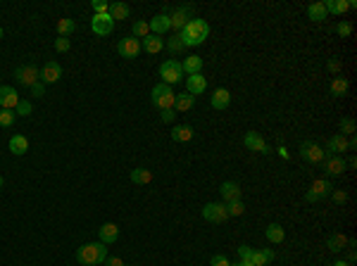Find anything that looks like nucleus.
Masks as SVG:
<instances>
[{"label":"nucleus","instance_id":"1","mask_svg":"<svg viewBox=\"0 0 357 266\" xmlns=\"http://www.w3.org/2000/svg\"><path fill=\"white\" fill-rule=\"evenodd\" d=\"M207 36H210V24H207L205 19H191L181 31H178V38H181V43H184L186 48H188V45H193V48H195V45H203Z\"/></svg>","mask_w":357,"mask_h":266},{"label":"nucleus","instance_id":"2","mask_svg":"<svg viewBox=\"0 0 357 266\" xmlns=\"http://www.w3.org/2000/svg\"><path fill=\"white\" fill-rule=\"evenodd\" d=\"M107 259V247L103 243H86L76 250V261L83 266H98Z\"/></svg>","mask_w":357,"mask_h":266},{"label":"nucleus","instance_id":"3","mask_svg":"<svg viewBox=\"0 0 357 266\" xmlns=\"http://www.w3.org/2000/svg\"><path fill=\"white\" fill-rule=\"evenodd\" d=\"M174 100H176V93L172 90V86H165V83H158L152 88V105L162 112V109H174Z\"/></svg>","mask_w":357,"mask_h":266},{"label":"nucleus","instance_id":"4","mask_svg":"<svg viewBox=\"0 0 357 266\" xmlns=\"http://www.w3.org/2000/svg\"><path fill=\"white\" fill-rule=\"evenodd\" d=\"M160 76H162V83H165V86H174V83L184 81V69H181V62H176V60L162 62V67H160Z\"/></svg>","mask_w":357,"mask_h":266},{"label":"nucleus","instance_id":"5","mask_svg":"<svg viewBox=\"0 0 357 266\" xmlns=\"http://www.w3.org/2000/svg\"><path fill=\"white\" fill-rule=\"evenodd\" d=\"M203 219L210 221V224H224L229 219L227 205H224V202H207V205L203 207Z\"/></svg>","mask_w":357,"mask_h":266},{"label":"nucleus","instance_id":"6","mask_svg":"<svg viewBox=\"0 0 357 266\" xmlns=\"http://www.w3.org/2000/svg\"><path fill=\"white\" fill-rule=\"evenodd\" d=\"M14 79L21 83V86H34V83H38V79H41V71H38V67H34V64H19V67L14 69Z\"/></svg>","mask_w":357,"mask_h":266},{"label":"nucleus","instance_id":"7","mask_svg":"<svg viewBox=\"0 0 357 266\" xmlns=\"http://www.w3.org/2000/svg\"><path fill=\"white\" fill-rule=\"evenodd\" d=\"M322 162H324V174H326V176H341V174L348 169V166H345V159L341 157V155H329V152H326Z\"/></svg>","mask_w":357,"mask_h":266},{"label":"nucleus","instance_id":"8","mask_svg":"<svg viewBox=\"0 0 357 266\" xmlns=\"http://www.w3.org/2000/svg\"><path fill=\"white\" fill-rule=\"evenodd\" d=\"M324 155H326V152H324L317 143H312V140H305V143H300V157L305 159V162L319 164L324 159Z\"/></svg>","mask_w":357,"mask_h":266},{"label":"nucleus","instance_id":"9","mask_svg":"<svg viewBox=\"0 0 357 266\" xmlns=\"http://www.w3.org/2000/svg\"><path fill=\"white\" fill-rule=\"evenodd\" d=\"M331 190H333V188H331V183L326 178H317L315 183L309 185V190L305 192V200H307V202H317L319 198H326Z\"/></svg>","mask_w":357,"mask_h":266},{"label":"nucleus","instance_id":"10","mask_svg":"<svg viewBox=\"0 0 357 266\" xmlns=\"http://www.w3.org/2000/svg\"><path fill=\"white\" fill-rule=\"evenodd\" d=\"M243 145H246L248 150L253 152H260V155H269V145L264 143V138L260 136V133H255V131H248L246 136H243Z\"/></svg>","mask_w":357,"mask_h":266},{"label":"nucleus","instance_id":"11","mask_svg":"<svg viewBox=\"0 0 357 266\" xmlns=\"http://www.w3.org/2000/svg\"><path fill=\"white\" fill-rule=\"evenodd\" d=\"M91 29H93V34H98V36H110L112 29H115V21H112L110 14H93Z\"/></svg>","mask_w":357,"mask_h":266},{"label":"nucleus","instance_id":"12","mask_svg":"<svg viewBox=\"0 0 357 266\" xmlns=\"http://www.w3.org/2000/svg\"><path fill=\"white\" fill-rule=\"evenodd\" d=\"M117 53L122 55V57H126V60H133V57H138V53H141V41L133 38V36L122 38V41L117 43Z\"/></svg>","mask_w":357,"mask_h":266},{"label":"nucleus","instance_id":"13","mask_svg":"<svg viewBox=\"0 0 357 266\" xmlns=\"http://www.w3.org/2000/svg\"><path fill=\"white\" fill-rule=\"evenodd\" d=\"M19 105V93L12 86H0V109H14Z\"/></svg>","mask_w":357,"mask_h":266},{"label":"nucleus","instance_id":"14","mask_svg":"<svg viewBox=\"0 0 357 266\" xmlns=\"http://www.w3.org/2000/svg\"><path fill=\"white\" fill-rule=\"evenodd\" d=\"M62 76V67L57 62H46L41 69V83H57Z\"/></svg>","mask_w":357,"mask_h":266},{"label":"nucleus","instance_id":"15","mask_svg":"<svg viewBox=\"0 0 357 266\" xmlns=\"http://www.w3.org/2000/svg\"><path fill=\"white\" fill-rule=\"evenodd\" d=\"M207 88V81L203 74H191L186 76V93H191V95H200V93H205Z\"/></svg>","mask_w":357,"mask_h":266},{"label":"nucleus","instance_id":"16","mask_svg":"<svg viewBox=\"0 0 357 266\" xmlns=\"http://www.w3.org/2000/svg\"><path fill=\"white\" fill-rule=\"evenodd\" d=\"M191 7L188 5H184V7H178V10H174L172 14H169V21H172V29H178V31H181V29L186 27V24H188V21H191Z\"/></svg>","mask_w":357,"mask_h":266},{"label":"nucleus","instance_id":"17","mask_svg":"<svg viewBox=\"0 0 357 266\" xmlns=\"http://www.w3.org/2000/svg\"><path fill=\"white\" fill-rule=\"evenodd\" d=\"M219 192H221V198H224V202H236V200H240V195H243L240 185L234 183V181H224V183L219 185Z\"/></svg>","mask_w":357,"mask_h":266},{"label":"nucleus","instance_id":"18","mask_svg":"<svg viewBox=\"0 0 357 266\" xmlns=\"http://www.w3.org/2000/svg\"><path fill=\"white\" fill-rule=\"evenodd\" d=\"M148 27H150V31L155 36H162V34H167V31H169V29H172V21H169V14H158V17H152V21L150 24H148Z\"/></svg>","mask_w":357,"mask_h":266},{"label":"nucleus","instance_id":"19","mask_svg":"<svg viewBox=\"0 0 357 266\" xmlns=\"http://www.w3.org/2000/svg\"><path fill=\"white\" fill-rule=\"evenodd\" d=\"M98 238H100L103 245H112V243L119 238V228L115 224H103L98 228Z\"/></svg>","mask_w":357,"mask_h":266},{"label":"nucleus","instance_id":"20","mask_svg":"<svg viewBox=\"0 0 357 266\" xmlns=\"http://www.w3.org/2000/svg\"><path fill=\"white\" fill-rule=\"evenodd\" d=\"M348 150H350V148H348V138L341 136V133H338V136H331L329 143H326V152H329V155H338V152H348Z\"/></svg>","mask_w":357,"mask_h":266},{"label":"nucleus","instance_id":"21","mask_svg":"<svg viewBox=\"0 0 357 266\" xmlns=\"http://www.w3.org/2000/svg\"><path fill=\"white\" fill-rule=\"evenodd\" d=\"M210 103H212L214 109H227L231 105V93L227 88H217L212 93V98H210Z\"/></svg>","mask_w":357,"mask_h":266},{"label":"nucleus","instance_id":"22","mask_svg":"<svg viewBox=\"0 0 357 266\" xmlns=\"http://www.w3.org/2000/svg\"><path fill=\"white\" fill-rule=\"evenodd\" d=\"M162 48H165V41H162L160 36H155V34L145 36L143 41H141V50H145V53H150V55L160 53Z\"/></svg>","mask_w":357,"mask_h":266},{"label":"nucleus","instance_id":"23","mask_svg":"<svg viewBox=\"0 0 357 266\" xmlns=\"http://www.w3.org/2000/svg\"><path fill=\"white\" fill-rule=\"evenodd\" d=\"M7 145H10V152L17 155V157H21V155H27V152H29V140L24 136H19V133L10 138V143H7Z\"/></svg>","mask_w":357,"mask_h":266},{"label":"nucleus","instance_id":"24","mask_svg":"<svg viewBox=\"0 0 357 266\" xmlns=\"http://www.w3.org/2000/svg\"><path fill=\"white\" fill-rule=\"evenodd\" d=\"M181 69H184V74H200V69H203V57L200 55H191V57H186L181 62Z\"/></svg>","mask_w":357,"mask_h":266},{"label":"nucleus","instance_id":"25","mask_svg":"<svg viewBox=\"0 0 357 266\" xmlns=\"http://www.w3.org/2000/svg\"><path fill=\"white\" fill-rule=\"evenodd\" d=\"M112 17V21H122V19H129V5L126 3H110V12H107Z\"/></svg>","mask_w":357,"mask_h":266},{"label":"nucleus","instance_id":"26","mask_svg":"<svg viewBox=\"0 0 357 266\" xmlns=\"http://www.w3.org/2000/svg\"><path fill=\"white\" fill-rule=\"evenodd\" d=\"M348 88H350V83L345 76H336L333 81H331V95L333 98H345L348 95Z\"/></svg>","mask_w":357,"mask_h":266},{"label":"nucleus","instance_id":"27","mask_svg":"<svg viewBox=\"0 0 357 266\" xmlns=\"http://www.w3.org/2000/svg\"><path fill=\"white\" fill-rule=\"evenodd\" d=\"M131 181L136 185H148L152 181V171L150 169H145V166H138V169H133L131 171Z\"/></svg>","mask_w":357,"mask_h":266},{"label":"nucleus","instance_id":"28","mask_svg":"<svg viewBox=\"0 0 357 266\" xmlns=\"http://www.w3.org/2000/svg\"><path fill=\"white\" fill-rule=\"evenodd\" d=\"M272 259H274V252H272V250H253L250 264L253 266H267Z\"/></svg>","mask_w":357,"mask_h":266},{"label":"nucleus","instance_id":"29","mask_svg":"<svg viewBox=\"0 0 357 266\" xmlns=\"http://www.w3.org/2000/svg\"><path fill=\"white\" fill-rule=\"evenodd\" d=\"M193 105H195V95H191V93H181V95H176V100H174V109H176V112H188Z\"/></svg>","mask_w":357,"mask_h":266},{"label":"nucleus","instance_id":"30","mask_svg":"<svg viewBox=\"0 0 357 266\" xmlns=\"http://www.w3.org/2000/svg\"><path fill=\"white\" fill-rule=\"evenodd\" d=\"M191 138H193L191 126H174L172 129V140L174 143H188Z\"/></svg>","mask_w":357,"mask_h":266},{"label":"nucleus","instance_id":"31","mask_svg":"<svg viewBox=\"0 0 357 266\" xmlns=\"http://www.w3.org/2000/svg\"><path fill=\"white\" fill-rule=\"evenodd\" d=\"M345 245H348V238H345L343 233H333L326 240V247H329L331 252H341V250H345Z\"/></svg>","mask_w":357,"mask_h":266},{"label":"nucleus","instance_id":"32","mask_svg":"<svg viewBox=\"0 0 357 266\" xmlns=\"http://www.w3.org/2000/svg\"><path fill=\"white\" fill-rule=\"evenodd\" d=\"M76 29V21L69 19V17H62V19H57V34L62 36V38H69V36L74 34Z\"/></svg>","mask_w":357,"mask_h":266},{"label":"nucleus","instance_id":"33","mask_svg":"<svg viewBox=\"0 0 357 266\" xmlns=\"http://www.w3.org/2000/svg\"><path fill=\"white\" fill-rule=\"evenodd\" d=\"M283 238H286V233H283V228L279 224H269L267 226V240L269 243L279 245V243H283Z\"/></svg>","mask_w":357,"mask_h":266},{"label":"nucleus","instance_id":"34","mask_svg":"<svg viewBox=\"0 0 357 266\" xmlns=\"http://www.w3.org/2000/svg\"><path fill=\"white\" fill-rule=\"evenodd\" d=\"M324 7H326V14H345L348 12V0H326Z\"/></svg>","mask_w":357,"mask_h":266},{"label":"nucleus","instance_id":"35","mask_svg":"<svg viewBox=\"0 0 357 266\" xmlns=\"http://www.w3.org/2000/svg\"><path fill=\"white\" fill-rule=\"evenodd\" d=\"M307 17L312 21H322L324 17H326V7H324V3H312V5L307 7Z\"/></svg>","mask_w":357,"mask_h":266},{"label":"nucleus","instance_id":"36","mask_svg":"<svg viewBox=\"0 0 357 266\" xmlns=\"http://www.w3.org/2000/svg\"><path fill=\"white\" fill-rule=\"evenodd\" d=\"M14 119H17L14 109H0V129H10L14 124Z\"/></svg>","mask_w":357,"mask_h":266},{"label":"nucleus","instance_id":"37","mask_svg":"<svg viewBox=\"0 0 357 266\" xmlns=\"http://www.w3.org/2000/svg\"><path fill=\"white\" fill-rule=\"evenodd\" d=\"M338 126H341V136H355V119H350V116H343Z\"/></svg>","mask_w":357,"mask_h":266},{"label":"nucleus","instance_id":"38","mask_svg":"<svg viewBox=\"0 0 357 266\" xmlns=\"http://www.w3.org/2000/svg\"><path fill=\"white\" fill-rule=\"evenodd\" d=\"M131 36H133V38H145V36H150V27H148V21H136Z\"/></svg>","mask_w":357,"mask_h":266},{"label":"nucleus","instance_id":"39","mask_svg":"<svg viewBox=\"0 0 357 266\" xmlns=\"http://www.w3.org/2000/svg\"><path fill=\"white\" fill-rule=\"evenodd\" d=\"M227 205V214L229 216H240V214L246 212V205L240 202V200H236V202H224Z\"/></svg>","mask_w":357,"mask_h":266},{"label":"nucleus","instance_id":"40","mask_svg":"<svg viewBox=\"0 0 357 266\" xmlns=\"http://www.w3.org/2000/svg\"><path fill=\"white\" fill-rule=\"evenodd\" d=\"M31 109H34V105L29 103V100H19V105L14 107V114H19V116H29V114H31Z\"/></svg>","mask_w":357,"mask_h":266},{"label":"nucleus","instance_id":"41","mask_svg":"<svg viewBox=\"0 0 357 266\" xmlns=\"http://www.w3.org/2000/svg\"><path fill=\"white\" fill-rule=\"evenodd\" d=\"M110 12V3L105 0H93V14H107Z\"/></svg>","mask_w":357,"mask_h":266},{"label":"nucleus","instance_id":"42","mask_svg":"<svg viewBox=\"0 0 357 266\" xmlns=\"http://www.w3.org/2000/svg\"><path fill=\"white\" fill-rule=\"evenodd\" d=\"M336 31H338L341 38H348V36L352 34V24H350V21H341V24L336 27Z\"/></svg>","mask_w":357,"mask_h":266},{"label":"nucleus","instance_id":"43","mask_svg":"<svg viewBox=\"0 0 357 266\" xmlns=\"http://www.w3.org/2000/svg\"><path fill=\"white\" fill-rule=\"evenodd\" d=\"M69 48H72V43H69V38H55V50L57 53H69Z\"/></svg>","mask_w":357,"mask_h":266},{"label":"nucleus","instance_id":"44","mask_svg":"<svg viewBox=\"0 0 357 266\" xmlns=\"http://www.w3.org/2000/svg\"><path fill=\"white\" fill-rule=\"evenodd\" d=\"M238 257H240V261H248V264H250V257H253V247L240 245V247H238Z\"/></svg>","mask_w":357,"mask_h":266},{"label":"nucleus","instance_id":"45","mask_svg":"<svg viewBox=\"0 0 357 266\" xmlns=\"http://www.w3.org/2000/svg\"><path fill=\"white\" fill-rule=\"evenodd\" d=\"M210 266H231V261L224 254H214L212 259H210Z\"/></svg>","mask_w":357,"mask_h":266},{"label":"nucleus","instance_id":"46","mask_svg":"<svg viewBox=\"0 0 357 266\" xmlns=\"http://www.w3.org/2000/svg\"><path fill=\"white\" fill-rule=\"evenodd\" d=\"M31 95H34V98H43V95H46V83H41V81L34 83V86H31Z\"/></svg>","mask_w":357,"mask_h":266},{"label":"nucleus","instance_id":"47","mask_svg":"<svg viewBox=\"0 0 357 266\" xmlns=\"http://www.w3.org/2000/svg\"><path fill=\"white\" fill-rule=\"evenodd\" d=\"M184 48H186V45L181 43V38H178V36H174L172 41H169V50H172V53H181Z\"/></svg>","mask_w":357,"mask_h":266},{"label":"nucleus","instance_id":"48","mask_svg":"<svg viewBox=\"0 0 357 266\" xmlns=\"http://www.w3.org/2000/svg\"><path fill=\"white\" fill-rule=\"evenodd\" d=\"M174 116H176V109H162V112H160V119H162L165 124L174 122Z\"/></svg>","mask_w":357,"mask_h":266},{"label":"nucleus","instance_id":"49","mask_svg":"<svg viewBox=\"0 0 357 266\" xmlns=\"http://www.w3.org/2000/svg\"><path fill=\"white\" fill-rule=\"evenodd\" d=\"M331 195H333V202H338V205H343L345 200H348V192L345 190H331Z\"/></svg>","mask_w":357,"mask_h":266},{"label":"nucleus","instance_id":"50","mask_svg":"<svg viewBox=\"0 0 357 266\" xmlns=\"http://www.w3.org/2000/svg\"><path fill=\"white\" fill-rule=\"evenodd\" d=\"M103 264H105V266H126L122 259H119V257H107V259H105Z\"/></svg>","mask_w":357,"mask_h":266},{"label":"nucleus","instance_id":"51","mask_svg":"<svg viewBox=\"0 0 357 266\" xmlns=\"http://www.w3.org/2000/svg\"><path fill=\"white\" fill-rule=\"evenodd\" d=\"M329 71L338 74V71H341V62H338V60H331V62H329Z\"/></svg>","mask_w":357,"mask_h":266},{"label":"nucleus","instance_id":"52","mask_svg":"<svg viewBox=\"0 0 357 266\" xmlns=\"http://www.w3.org/2000/svg\"><path fill=\"white\" fill-rule=\"evenodd\" d=\"M345 166H350V169H355V166H357V157H355V155H352V157L348 159V162H345Z\"/></svg>","mask_w":357,"mask_h":266},{"label":"nucleus","instance_id":"53","mask_svg":"<svg viewBox=\"0 0 357 266\" xmlns=\"http://www.w3.org/2000/svg\"><path fill=\"white\" fill-rule=\"evenodd\" d=\"M279 155H281L283 159H288V150H286V148H279Z\"/></svg>","mask_w":357,"mask_h":266},{"label":"nucleus","instance_id":"54","mask_svg":"<svg viewBox=\"0 0 357 266\" xmlns=\"http://www.w3.org/2000/svg\"><path fill=\"white\" fill-rule=\"evenodd\" d=\"M331 266H350V264H348V261H343V259H341V261H333V264H331Z\"/></svg>","mask_w":357,"mask_h":266},{"label":"nucleus","instance_id":"55","mask_svg":"<svg viewBox=\"0 0 357 266\" xmlns=\"http://www.w3.org/2000/svg\"><path fill=\"white\" fill-rule=\"evenodd\" d=\"M231 266H253V264H248V261H238V264H231Z\"/></svg>","mask_w":357,"mask_h":266},{"label":"nucleus","instance_id":"56","mask_svg":"<svg viewBox=\"0 0 357 266\" xmlns=\"http://www.w3.org/2000/svg\"><path fill=\"white\" fill-rule=\"evenodd\" d=\"M3 185H5V178H3V176H0V188H3Z\"/></svg>","mask_w":357,"mask_h":266},{"label":"nucleus","instance_id":"57","mask_svg":"<svg viewBox=\"0 0 357 266\" xmlns=\"http://www.w3.org/2000/svg\"><path fill=\"white\" fill-rule=\"evenodd\" d=\"M0 38H3V29H0Z\"/></svg>","mask_w":357,"mask_h":266}]
</instances>
